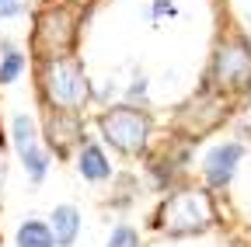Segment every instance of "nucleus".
Masks as SVG:
<instances>
[{"label":"nucleus","instance_id":"f257e3e1","mask_svg":"<svg viewBox=\"0 0 251 247\" xmlns=\"http://www.w3.org/2000/svg\"><path fill=\"white\" fill-rule=\"evenodd\" d=\"M216 220V205H213V195L209 188H178L171 192L161 209H157V230H164L168 237H192V233H202L209 230Z\"/></svg>","mask_w":251,"mask_h":247},{"label":"nucleus","instance_id":"f03ea898","mask_svg":"<svg viewBox=\"0 0 251 247\" xmlns=\"http://www.w3.org/2000/svg\"><path fill=\"white\" fill-rule=\"evenodd\" d=\"M39 80H42V94H46L49 108H56V112H77L80 115V108L91 98V80L84 77V67L74 56L46 59Z\"/></svg>","mask_w":251,"mask_h":247},{"label":"nucleus","instance_id":"7ed1b4c3","mask_svg":"<svg viewBox=\"0 0 251 247\" xmlns=\"http://www.w3.org/2000/svg\"><path fill=\"white\" fill-rule=\"evenodd\" d=\"M248 87H251V45L244 39L220 42L209 59L202 90L227 98V94H248Z\"/></svg>","mask_w":251,"mask_h":247},{"label":"nucleus","instance_id":"20e7f679","mask_svg":"<svg viewBox=\"0 0 251 247\" xmlns=\"http://www.w3.org/2000/svg\"><path fill=\"white\" fill-rule=\"evenodd\" d=\"M98 129L108 139V146H115L126 157H143L150 146V118L133 108V105H115L98 118Z\"/></svg>","mask_w":251,"mask_h":247},{"label":"nucleus","instance_id":"39448f33","mask_svg":"<svg viewBox=\"0 0 251 247\" xmlns=\"http://www.w3.org/2000/svg\"><path fill=\"white\" fill-rule=\"evenodd\" d=\"M77 39V21L70 7H49L39 14L35 21V32H31V49H35L46 59H59V56H70Z\"/></svg>","mask_w":251,"mask_h":247},{"label":"nucleus","instance_id":"423d86ee","mask_svg":"<svg viewBox=\"0 0 251 247\" xmlns=\"http://www.w3.org/2000/svg\"><path fill=\"white\" fill-rule=\"evenodd\" d=\"M241 160H244V146L237 139H227V143H216L206 160H202V178H206V188L209 192H227L237 171H241Z\"/></svg>","mask_w":251,"mask_h":247},{"label":"nucleus","instance_id":"0eeeda50","mask_svg":"<svg viewBox=\"0 0 251 247\" xmlns=\"http://www.w3.org/2000/svg\"><path fill=\"white\" fill-rule=\"evenodd\" d=\"M77 133H80V115L77 112H56V108H49V118H46V139H49V146H56L63 153L77 139Z\"/></svg>","mask_w":251,"mask_h":247},{"label":"nucleus","instance_id":"6e6552de","mask_svg":"<svg viewBox=\"0 0 251 247\" xmlns=\"http://www.w3.org/2000/svg\"><path fill=\"white\" fill-rule=\"evenodd\" d=\"M77 171L84 181H108L112 178V160H108V153L98 146V143H84L80 153H77Z\"/></svg>","mask_w":251,"mask_h":247},{"label":"nucleus","instance_id":"1a4fd4ad","mask_svg":"<svg viewBox=\"0 0 251 247\" xmlns=\"http://www.w3.org/2000/svg\"><path fill=\"white\" fill-rule=\"evenodd\" d=\"M49 230L56 237V247H74V240L80 237V212L74 205H56L52 220H49Z\"/></svg>","mask_w":251,"mask_h":247},{"label":"nucleus","instance_id":"9d476101","mask_svg":"<svg viewBox=\"0 0 251 247\" xmlns=\"http://www.w3.org/2000/svg\"><path fill=\"white\" fill-rule=\"evenodd\" d=\"M14 240H18V247H56V237H52L49 223H42V220H25L18 226Z\"/></svg>","mask_w":251,"mask_h":247},{"label":"nucleus","instance_id":"9b49d317","mask_svg":"<svg viewBox=\"0 0 251 247\" xmlns=\"http://www.w3.org/2000/svg\"><path fill=\"white\" fill-rule=\"evenodd\" d=\"M18 157H21V167H25V174H28L31 181H42V178H46V171H49V153H46L39 143L21 146Z\"/></svg>","mask_w":251,"mask_h":247},{"label":"nucleus","instance_id":"f8f14e48","mask_svg":"<svg viewBox=\"0 0 251 247\" xmlns=\"http://www.w3.org/2000/svg\"><path fill=\"white\" fill-rule=\"evenodd\" d=\"M21 73H25V52L4 49V59H0V84H14Z\"/></svg>","mask_w":251,"mask_h":247},{"label":"nucleus","instance_id":"ddd939ff","mask_svg":"<svg viewBox=\"0 0 251 247\" xmlns=\"http://www.w3.org/2000/svg\"><path fill=\"white\" fill-rule=\"evenodd\" d=\"M11 139L14 146H28V143H39V133H35V122H31L28 115H14L11 118Z\"/></svg>","mask_w":251,"mask_h":247},{"label":"nucleus","instance_id":"4468645a","mask_svg":"<svg viewBox=\"0 0 251 247\" xmlns=\"http://www.w3.org/2000/svg\"><path fill=\"white\" fill-rule=\"evenodd\" d=\"M105 247H143V240H140V233H136L133 226L119 223V226L108 233V244H105Z\"/></svg>","mask_w":251,"mask_h":247},{"label":"nucleus","instance_id":"2eb2a0df","mask_svg":"<svg viewBox=\"0 0 251 247\" xmlns=\"http://www.w3.org/2000/svg\"><path fill=\"white\" fill-rule=\"evenodd\" d=\"M21 11H25V0H0V21L18 18Z\"/></svg>","mask_w":251,"mask_h":247},{"label":"nucleus","instance_id":"dca6fc26","mask_svg":"<svg viewBox=\"0 0 251 247\" xmlns=\"http://www.w3.org/2000/svg\"><path fill=\"white\" fill-rule=\"evenodd\" d=\"M143 94H147V77H136V80L129 84V101H126V105H133V101L143 105Z\"/></svg>","mask_w":251,"mask_h":247},{"label":"nucleus","instance_id":"f3484780","mask_svg":"<svg viewBox=\"0 0 251 247\" xmlns=\"http://www.w3.org/2000/svg\"><path fill=\"white\" fill-rule=\"evenodd\" d=\"M244 105H248V112H251V87H248V94H244Z\"/></svg>","mask_w":251,"mask_h":247}]
</instances>
